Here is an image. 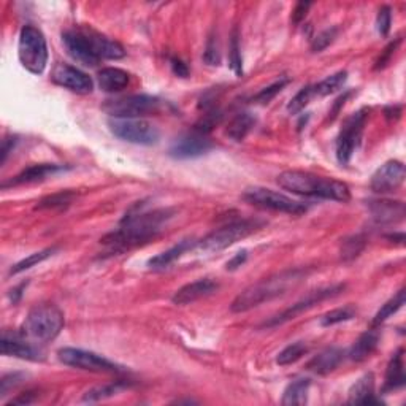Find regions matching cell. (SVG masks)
<instances>
[{
    "mask_svg": "<svg viewBox=\"0 0 406 406\" xmlns=\"http://www.w3.org/2000/svg\"><path fill=\"white\" fill-rule=\"evenodd\" d=\"M194 246H197V241H194V240L179 241L173 248L167 249V251H164V253H160L156 257H153V259H150V262H148V265H150L151 270H165L167 267H170L173 262L178 261L179 257H181L186 253V251H189Z\"/></svg>",
    "mask_w": 406,
    "mask_h": 406,
    "instance_id": "obj_25",
    "label": "cell"
},
{
    "mask_svg": "<svg viewBox=\"0 0 406 406\" xmlns=\"http://www.w3.org/2000/svg\"><path fill=\"white\" fill-rule=\"evenodd\" d=\"M311 8V4L309 2H299V4H295L294 6V10H292V23L294 24H300L301 21H304L305 16L308 15V10Z\"/></svg>",
    "mask_w": 406,
    "mask_h": 406,
    "instance_id": "obj_47",
    "label": "cell"
},
{
    "mask_svg": "<svg viewBox=\"0 0 406 406\" xmlns=\"http://www.w3.org/2000/svg\"><path fill=\"white\" fill-rule=\"evenodd\" d=\"M350 403L352 405H379L381 400L375 395V376L366 373L350 389Z\"/></svg>",
    "mask_w": 406,
    "mask_h": 406,
    "instance_id": "obj_23",
    "label": "cell"
},
{
    "mask_svg": "<svg viewBox=\"0 0 406 406\" xmlns=\"http://www.w3.org/2000/svg\"><path fill=\"white\" fill-rule=\"evenodd\" d=\"M390 24H392V10L389 6H381L378 11V18H376V28L378 32L383 37L389 34L390 30Z\"/></svg>",
    "mask_w": 406,
    "mask_h": 406,
    "instance_id": "obj_45",
    "label": "cell"
},
{
    "mask_svg": "<svg viewBox=\"0 0 406 406\" xmlns=\"http://www.w3.org/2000/svg\"><path fill=\"white\" fill-rule=\"evenodd\" d=\"M203 59L208 66H219V62H221V51H219L217 37L215 34L210 35L208 42H206Z\"/></svg>",
    "mask_w": 406,
    "mask_h": 406,
    "instance_id": "obj_44",
    "label": "cell"
},
{
    "mask_svg": "<svg viewBox=\"0 0 406 406\" xmlns=\"http://www.w3.org/2000/svg\"><path fill=\"white\" fill-rule=\"evenodd\" d=\"M371 217L379 224L400 222L405 217V203L394 201H376L369 205Z\"/></svg>",
    "mask_w": 406,
    "mask_h": 406,
    "instance_id": "obj_22",
    "label": "cell"
},
{
    "mask_svg": "<svg viewBox=\"0 0 406 406\" xmlns=\"http://www.w3.org/2000/svg\"><path fill=\"white\" fill-rule=\"evenodd\" d=\"M108 127L116 137L133 145L150 146L157 143L160 137L157 127L145 119L112 118L108 121Z\"/></svg>",
    "mask_w": 406,
    "mask_h": 406,
    "instance_id": "obj_9",
    "label": "cell"
},
{
    "mask_svg": "<svg viewBox=\"0 0 406 406\" xmlns=\"http://www.w3.org/2000/svg\"><path fill=\"white\" fill-rule=\"evenodd\" d=\"M366 118H369V109L364 108L346 119L337 138V159L340 164H350L352 154L362 138Z\"/></svg>",
    "mask_w": 406,
    "mask_h": 406,
    "instance_id": "obj_11",
    "label": "cell"
},
{
    "mask_svg": "<svg viewBox=\"0 0 406 406\" xmlns=\"http://www.w3.org/2000/svg\"><path fill=\"white\" fill-rule=\"evenodd\" d=\"M2 354L4 356L30 360V362H42V360H44V354L40 347L28 343V341L21 338L13 337V335H8L6 332L2 335Z\"/></svg>",
    "mask_w": 406,
    "mask_h": 406,
    "instance_id": "obj_17",
    "label": "cell"
},
{
    "mask_svg": "<svg viewBox=\"0 0 406 406\" xmlns=\"http://www.w3.org/2000/svg\"><path fill=\"white\" fill-rule=\"evenodd\" d=\"M172 216L170 210L146 211L145 203L138 202L126 213L118 230L103 237L100 241L109 249V253H122L156 238Z\"/></svg>",
    "mask_w": 406,
    "mask_h": 406,
    "instance_id": "obj_1",
    "label": "cell"
},
{
    "mask_svg": "<svg viewBox=\"0 0 406 406\" xmlns=\"http://www.w3.org/2000/svg\"><path fill=\"white\" fill-rule=\"evenodd\" d=\"M62 40L68 54L73 57L76 62L83 64L86 67H95L100 62L97 54L94 53L89 43L88 37L83 30H67L62 34Z\"/></svg>",
    "mask_w": 406,
    "mask_h": 406,
    "instance_id": "obj_15",
    "label": "cell"
},
{
    "mask_svg": "<svg viewBox=\"0 0 406 406\" xmlns=\"http://www.w3.org/2000/svg\"><path fill=\"white\" fill-rule=\"evenodd\" d=\"M305 278L306 272L304 268L286 270V272L270 276V278L256 282V285H251L249 287L244 289L241 294H238L237 299L232 301L230 309L234 313L249 311V309L265 304V301L281 297L289 289L299 286Z\"/></svg>",
    "mask_w": 406,
    "mask_h": 406,
    "instance_id": "obj_3",
    "label": "cell"
},
{
    "mask_svg": "<svg viewBox=\"0 0 406 406\" xmlns=\"http://www.w3.org/2000/svg\"><path fill=\"white\" fill-rule=\"evenodd\" d=\"M354 316H356V309H354L352 306L337 308V309H332V311H328L322 316L321 324L324 327H330L335 324H340V322L351 321Z\"/></svg>",
    "mask_w": 406,
    "mask_h": 406,
    "instance_id": "obj_38",
    "label": "cell"
},
{
    "mask_svg": "<svg viewBox=\"0 0 406 406\" xmlns=\"http://www.w3.org/2000/svg\"><path fill=\"white\" fill-rule=\"evenodd\" d=\"M350 99V92H346L345 95H341V97H338L337 100H335V103H333V108H332V112H330V119H333L335 116H337L338 113H340V109H341V107L345 105L346 103V100Z\"/></svg>",
    "mask_w": 406,
    "mask_h": 406,
    "instance_id": "obj_52",
    "label": "cell"
},
{
    "mask_svg": "<svg viewBox=\"0 0 406 406\" xmlns=\"http://www.w3.org/2000/svg\"><path fill=\"white\" fill-rule=\"evenodd\" d=\"M406 376H405V364H403V351L398 350L394 357L390 359L388 365V371H386V383L384 390H397L405 386Z\"/></svg>",
    "mask_w": 406,
    "mask_h": 406,
    "instance_id": "obj_27",
    "label": "cell"
},
{
    "mask_svg": "<svg viewBox=\"0 0 406 406\" xmlns=\"http://www.w3.org/2000/svg\"><path fill=\"white\" fill-rule=\"evenodd\" d=\"M403 305H405V289H400L394 297H392L389 301H386V304L381 306V309L376 313L375 319H373L371 326L373 327L381 326L383 322L388 321L390 316H394Z\"/></svg>",
    "mask_w": 406,
    "mask_h": 406,
    "instance_id": "obj_30",
    "label": "cell"
},
{
    "mask_svg": "<svg viewBox=\"0 0 406 406\" xmlns=\"http://www.w3.org/2000/svg\"><path fill=\"white\" fill-rule=\"evenodd\" d=\"M102 108L103 112H107L112 118L140 119L143 118V116L159 113L160 100L148 94H135L127 95V97L107 100Z\"/></svg>",
    "mask_w": 406,
    "mask_h": 406,
    "instance_id": "obj_7",
    "label": "cell"
},
{
    "mask_svg": "<svg viewBox=\"0 0 406 406\" xmlns=\"http://www.w3.org/2000/svg\"><path fill=\"white\" fill-rule=\"evenodd\" d=\"M306 352H308L306 343H304V341H297V343H292V345L286 346L285 350L278 354V357H276V362L282 366L292 365V364L297 362V360L304 357Z\"/></svg>",
    "mask_w": 406,
    "mask_h": 406,
    "instance_id": "obj_33",
    "label": "cell"
},
{
    "mask_svg": "<svg viewBox=\"0 0 406 406\" xmlns=\"http://www.w3.org/2000/svg\"><path fill=\"white\" fill-rule=\"evenodd\" d=\"M56 251V248H48V249H43V251H38V253L30 254L29 257H25L21 262H18L15 267L10 270V275H18V273H23L25 270L32 268L37 263H40L43 261H47L49 256H53V253Z\"/></svg>",
    "mask_w": 406,
    "mask_h": 406,
    "instance_id": "obj_36",
    "label": "cell"
},
{
    "mask_svg": "<svg viewBox=\"0 0 406 406\" xmlns=\"http://www.w3.org/2000/svg\"><path fill=\"white\" fill-rule=\"evenodd\" d=\"M379 343V333L371 328V330H366L365 333L360 335L356 343L352 345L350 351V359L354 362H364L365 359H369Z\"/></svg>",
    "mask_w": 406,
    "mask_h": 406,
    "instance_id": "obj_26",
    "label": "cell"
},
{
    "mask_svg": "<svg viewBox=\"0 0 406 406\" xmlns=\"http://www.w3.org/2000/svg\"><path fill=\"white\" fill-rule=\"evenodd\" d=\"M99 86L102 91L105 92H119L122 89H126L131 83V76L127 72L118 67H105L102 68L99 75Z\"/></svg>",
    "mask_w": 406,
    "mask_h": 406,
    "instance_id": "obj_24",
    "label": "cell"
},
{
    "mask_svg": "<svg viewBox=\"0 0 406 406\" xmlns=\"http://www.w3.org/2000/svg\"><path fill=\"white\" fill-rule=\"evenodd\" d=\"M18 143V138L16 137H6L2 141V150H0V164H5L6 157H8V154L13 151V148Z\"/></svg>",
    "mask_w": 406,
    "mask_h": 406,
    "instance_id": "obj_48",
    "label": "cell"
},
{
    "mask_svg": "<svg viewBox=\"0 0 406 406\" xmlns=\"http://www.w3.org/2000/svg\"><path fill=\"white\" fill-rule=\"evenodd\" d=\"M75 192L72 191H61L56 192L53 196H48L42 198L37 205V210H56V208H66L73 202Z\"/></svg>",
    "mask_w": 406,
    "mask_h": 406,
    "instance_id": "obj_32",
    "label": "cell"
},
{
    "mask_svg": "<svg viewBox=\"0 0 406 406\" xmlns=\"http://www.w3.org/2000/svg\"><path fill=\"white\" fill-rule=\"evenodd\" d=\"M51 80L57 86L66 88L76 94H91L94 89L91 76L81 72L80 68L68 66V64H57L53 68V73H51Z\"/></svg>",
    "mask_w": 406,
    "mask_h": 406,
    "instance_id": "obj_13",
    "label": "cell"
},
{
    "mask_svg": "<svg viewBox=\"0 0 406 406\" xmlns=\"http://www.w3.org/2000/svg\"><path fill=\"white\" fill-rule=\"evenodd\" d=\"M343 291H345V285H335V286H328V287L318 289V291L309 292L306 297L299 300L297 304L292 305L291 308L285 309V311H282L281 314L275 316V318H272L268 322H265L263 326H265V327H276V326L285 324V322L292 321V319L297 318L299 314L306 311V309L316 306L318 304H321V301H324L327 299H332V297H335V295H338Z\"/></svg>",
    "mask_w": 406,
    "mask_h": 406,
    "instance_id": "obj_12",
    "label": "cell"
},
{
    "mask_svg": "<svg viewBox=\"0 0 406 406\" xmlns=\"http://www.w3.org/2000/svg\"><path fill=\"white\" fill-rule=\"evenodd\" d=\"M345 359V352L340 347H327V350L321 351L318 356H314L311 360H309L306 369L309 371L316 373V375H328L333 370L338 369V365L343 362Z\"/></svg>",
    "mask_w": 406,
    "mask_h": 406,
    "instance_id": "obj_21",
    "label": "cell"
},
{
    "mask_svg": "<svg viewBox=\"0 0 406 406\" xmlns=\"http://www.w3.org/2000/svg\"><path fill=\"white\" fill-rule=\"evenodd\" d=\"M170 64H172L173 73H175L177 76H179V78H188V76H189V68L181 59H178V57H173V59L170 61Z\"/></svg>",
    "mask_w": 406,
    "mask_h": 406,
    "instance_id": "obj_49",
    "label": "cell"
},
{
    "mask_svg": "<svg viewBox=\"0 0 406 406\" xmlns=\"http://www.w3.org/2000/svg\"><path fill=\"white\" fill-rule=\"evenodd\" d=\"M219 285L216 281H213L210 278L205 280H197L194 282H189V285L183 286L177 294L173 295V304L177 305H189L194 304V301L208 297V295L215 294L217 291Z\"/></svg>",
    "mask_w": 406,
    "mask_h": 406,
    "instance_id": "obj_19",
    "label": "cell"
},
{
    "mask_svg": "<svg viewBox=\"0 0 406 406\" xmlns=\"http://www.w3.org/2000/svg\"><path fill=\"white\" fill-rule=\"evenodd\" d=\"M366 244V240L364 235H352L350 238H346L341 244V257H343V261H354L356 257L360 256L362 253L364 248Z\"/></svg>",
    "mask_w": 406,
    "mask_h": 406,
    "instance_id": "obj_35",
    "label": "cell"
},
{
    "mask_svg": "<svg viewBox=\"0 0 406 406\" xmlns=\"http://www.w3.org/2000/svg\"><path fill=\"white\" fill-rule=\"evenodd\" d=\"M256 124V118L253 113L243 112L238 113L234 119L229 122L227 129H225V135L234 141H241L248 137V133L253 131Z\"/></svg>",
    "mask_w": 406,
    "mask_h": 406,
    "instance_id": "obj_28",
    "label": "cell"
},
{
    "mask_svg": "<svg viewBox=\"0 0 406 406\" xmlns=\"http://www.w3.org/2000/svg\"><path fill=\"white\" fill-rule=\"evenodd\" d=\"M25 286H28V282H23V285H19L18 287L11 289L10 297H11V301H13V304H16V301L23 297V291L25 289Z\"/></svg>",
    "mask_w": 406,
    "mask_h": 406,
    "instance_id": "obj_53",
    "label": "cell"
},
{
    "mask_svg": "<svg viewBox=\"0 0 406 406\" xmlns=\"http://www.w3.org/2000/svg\"><path fill=\"white\" fill-rule=\"evenodd\" d=\"M400 114H402V107H389V108H386V116H388L389 119H398L400 118Z\"/></svg>",
    "mask_w": 406,
    "mask_h": 406,
    "instance_id": "obj_54",
    "label": "cell"
},
{
    "mask_svg": "<svg viewBox=\"0 0 406 406\" xmlns=\"http://www.w3.org/2000/svg\"><path fill=\"white\" fill-rule=\"evenodd\" d=\"M18 56L23 67L30 73L40 75L44 72L48 64V47L42 30L35 25L28 24L21 29L18 44Z\"/></svg>",
    "mask_w": 406,
    "mask_h": 406,
    "instance_id": "obj_5",
    "label": "cell"
},
{
    "mask_svg": "<svg viewBox=\"0 0 406 406\" xmlns=\"http://www.w3.org/2000/svg\"><path fill=\"white\" fill-rule=\"evenodd\" d=\"M398 43H400V40L392 42V43H389V44H388V47H386V49L383 51L381 56H379V57H378V61H376V66H375V68H376V70L384 68L386 66H388L389 61H390V57L394 56V53H395V49H397V47H398Z\"/></svg>",
    "mask_w": 406,
    "mask_h": 406,
    "instance_id": "obj_46",
    "label": "cell"
},
{
    "mask_svg": "<svg viewBox=\"0 0 406 406\" xmlns=\"http://www.w3.org/2000/svg\"><path fill=\"white\" fill-rule=\"evenodd\" d=\"M287 83H289L287 78H281L278 81H275L273 85L263 88L259 94H256L253 102L262 103V105H267V103L272 102L276 97V95H278L282 91V88H285Z\"/></svg>",
    "mask_w": 406,
    "mask_h": 406,
    "instance_id": "obj_41",
    "label": "cell"
},
{
    "mask_svg": "<svg viewBox=\"0 0 406 406\" xmlns=\"http://www.w3.org/2000/svg\"><path fill=\"white\" fill-rule=\"evenodd\" d=\"M243 198L248 203L259 206L262 210H270L276 213H287V215H304L308 211V205L294 201L280 192H275L267 188H249L244 191Z\"/></svg>",
    "mask_w": 406,
    "mask_h": 406,
    "instance_id": "obj_8",
    "label": "cell"
},
{
    "mask_svg": "<svg viewBox=\"0 0 406 406\" xmlns=\"http://www.w3.org/2000/svg\"><path fill=\"white\" fill-rule=\"evenodd\" d=\"M311 381L308 378H300L295 379L291 384L287 386L285 394H282L281 403L285 406H292V405H305L308 402V392Z\"/></svg>",
    "mask_w": 406,
    "mask_h": 406,
    "instance_id": "obj_29",
    "label": "cell"
},
{
    "mask_svg": "<svg viewBox=\"0 0 406 406\" xmlns=\"http://www.w3.org/2000/svg\"><path fill=\"white\" fill-rule=\"evenodd\" d=\"M68 167L66 165H57V164H37L30 165L28 169H24L21 173H18L15 178H11L10 181L2 184V188H10V186H21V184H30L43 181L49 177L56 175V173L66 172Z\"/></svg>",
    "mask_w": 406,
    "mask_h": 406,
    "instance_id": "obj_18",
    "label": "cell"
},
{
    "mask_svg": "<svg viewBox=\"0 0 406 406\" xmlns=\"http://www.w3.org/2000/svg\"><path fill=\"white\" fill-rule=\"evenodd\" d=\"M85 35L88 37L89 43H91V48L95 54H97L99 59H121V57L126 56V51L122 48V44L112 38L103 37L94 30H83Z\"/></svg>",
    "mask_w": 406,
    "mask_h": 406,
    "instance_id": "obj_20",
    "label": "cell"
},
{
    "mask_svg": "<svg viewBox=\"0 0 406 406\" xmlns=\"http://www.w3.org/2000/svg\"><path fill=\"white\" fill-rule=\"evenodd\" d=\"M316 92H314V86H305V88H301L300 91L294 95L292 100L289 102V105H287V112L289 113H292V114H297L300 113L301 109H304L309 102H311V99L314 97Z\"/></svg>",
    "mask_w": 406,
    "mask_h": 406,
    "instance_id": "obj_40",
    "label": "cell"
},
{
    "mask_svg": "<svg viewBox=\"0 0 406 406\" xmlns=\"http://www.w3.org/2000/svg\"><path fill=\"white\" fill-rule=\"evenodd\" d=\"M248 259V251H240V253H237L232 259L227 262V265H225V268L227 270H237V268H240L244 262H246Z\"/></svg>",
    "mask_w": 406,
    "mask_h": 406,
    "instance_id": "obj_50",
    "label": "cell"
},
{
    "mask_svg": "<svg viewBox=\"0 0 406 406\" xmlns=\"http://www.w3.org/2000/svg\"><path fill=\"white\" fill-rule=\"evenodd\" d=\"M262 225L263 222L254 221V219H238V221H232L222 225V227L213 230L202 241H197V246L201 248L203 253H217V251L229 248L234 243L254 234Z\"/></svg>",
    "mask_w": 406,
    "mask_h": 406,
    "instance_id": "obj_6",
    "label": "cell"
},
{
    "mask_svg": "<svg viewBox=\"0 0 406 406\" xmlns=\"http://www.w3.org/2000/svg\"><path fill=\"white\" fill-rule=\"evenodd\" d=\"M64 365L73 366V369L94 371V373H121L122 369L119 365H116L112 360L99 356V354L85 351V350H76V347H64L57 352Z\"/></svg>",
    "mask_w": 406,
    "mask_h": 406,
    "instance_id": "obj_10",
    "label": "cell"
},
{
    "mask_svg": "<svg viewBox=\"0 0 406 406\" xmlns=\"http://www.w3.org/2000/svg\"><path fill=\"white\" fill-rule=\"evenodd\" d=\"M282 189H286L292 194L304 197H318L326 198V201L335 202H350L351 191L347 184L337 179L318 177L308 172L300 170H287L282 172L276 179Z\"/></svg>",
    "mask_w": 406,
    "mask_h": 406,
    "instance_id": "obj_2",
    "label": "cell"
},
{
    "mask_svg": "<svg viewBox=\"0 0 406 406\" xmlns=\"http://www.w3.org/2000/svg\"><path fill=\"white\" fill-rule=\"evenodd\" d=\"M25 378H28L25 373H18V371L5 375L2 379H0V397H5L11 389L21 386L25 381Z\"/></svg>",
    "mask_w": 406,
    "mask_h": 406,
    "instance_id": "obj_43",
    "label": "cell"
},
{
    "mask_svg": "<svg viewBox=\"0 0 406 406\" xmlns=\"http://www.w3.org/2000/svg\"><path fill=\"white\" fill-rule=\"evenodd\" d=\"M229 61L230 68L234 70L235 75H243V59H241V51H240V35H238V29H234L230 37V48H229Z\"/></svg>",
    "mask_w": 406,
    "mask_h": 406,
    "instance_id": "obj_37",
    "label": "cell"
},
{
    "mask_svg": "<svg viewBox=\"0 0 406 406\" xmlns=\"http://www.w3.org/2000/svg\"><path fill=\"white\" fill-rule=\"evenodd\" d=\"M221 119H222V112L217 107L211 108V109H206L202 118L197 121V124L194 127V132L208 137V133L219 124V122H221Z\"/></svg>",
    "mask_w": 406,
    "mask_h": 406,
    "instance_id": "obj_34",
    "label": "cell"
},
{
    "mask_svg": "<svg viewBox=\"0 0 406 406\" xmlns=\"http://www.w3.org/2000/svg\"><path fill=\"white\" fill-rule=\"evenodd\" d=\"M122 388H126V384L121 383V381L114 383V384L102 386V388H95V389H91L89 392H86V395L83 397V400L85 402H99V400H103V398H108L114 394H118Z\"/></svg>",
    "mask_w": 406,
    "mask_h": 406,
    "instance_id": "obj_39",
    "label": "cell"
},
{
    "mask_svg": "<svg viewBox=\"0 0 406 406\" xmlns=\"http://www.w3.org/2000/svg\"><path fill=\"white\" fill-rule=\"evenodd\" d=\"M338 34V29L337 28H332V29H326L322 30L319 35H316L311 42V51L313 53H321V51H324L328 44H330L335 37Z\"/></svg>",
    "mask_w": 406,
    "mask_h": 406,
    "instance_id": "obj_42",
    "label": "cell"
},
{
    "mask_svg": "<svg viewBox=\"0 0 406 406\" xmlns=\"http://www.w3.org/2000/svg\"><path fill=\"white\" fill-rule=\"evenodd\" d=\"M347 80V72H337L330 76H327L326 80H322L321 83L314 86L316 95H321V97H326V95H330L338 92L341 88L345 86V83Z\"/></svg>",
    "mask_w": 406,
    "mask_h": 406,
    "instance_id": "obj_31",
    "label": "cell"
},
{
    "mask_svg": "<svg viewBox=\"0 0 406 406\" xmlns=\"http://www.w3.org/2000/svg\"><path fill=\"white\" fill-rule=\"evenodd\" d=\"M406 170L400 160H389L384 165L373 173L371 177V191L376 194H389V192L397 191L405 181Z\"/></svg>",
    "mask_w": 406,
    "mask_h": 406,
    "instance_id": "obj_14",
    "label": "cell"
},
{
    "mask_svg": "<svg viewBox=\"0 0 406 406\" xmlns=\"http://www.w3.org/2000/svg\"><path fill=\"white\" fill-rule=\"evenodd\" d=\"M35 398H37L35 392L29 390V392H25V394H21L19 397L13 398V400L8 402V405H30V403L35 402Z\"/></svg>",
    "mask_w": 406,
    "mask_h": 406,
    "instance_id": "obj_51",
    "label": "cell"
},
{
    "mask_svg": "<svg viewBox=\"0 0 406 406\" xmlns=\"http://www.w3.org/2000/svg\"><path fill=\"white\" fill-rule=\"evenodd\" d=\"M213 148V141L197 132L179 137L170 146V156L173 159H196L208 153Z\"/></svg>",
    "mask_w": 406,
    "mask_h": 406,
    "instance_id": "obj_16",
    "label": "cell"
},
{
    "mask_svg": "<svg viewBox=\"0 0 406 406\" xmlns=\"http://www.w3.org/2000/svg\"><path fill=\"white\" fill-rule=\"evenodd\" d=\"M66 324L62 311L54 305H38L25 318L21 333L40 343L54 340Z\"/></svg>",
    "mask_w": 406,
    "mask_h": 406,
    "instance_id": "obj_4",
    "label": "cell"
}]
</instances>
